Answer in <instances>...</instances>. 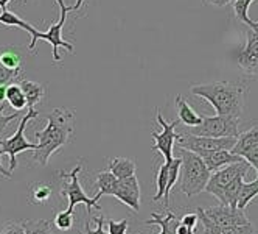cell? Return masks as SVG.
<instances>
[{"mask_svg":"<svg viewBox=\"0 0 258 234\" xmlns=\"http://www.w3.org/2000/svg\"><path fill=\"white\" fill-rule=\"evenodd\" d=\"M75 128V113L69 108H54L47 116V125L34 136L39 141L38 150H34L31 158L39 166H47L53 153L59 152L66 144L70 142Z\"/></svg>","mask_w":258,"mask_h":234,"instance_id":"1","label":"cell"},{"mask_svg":"<svg viewBox=\"0 0 258 234\" xmlns=\"http://www.w3.org/2000/svg\"><path fill=\"white\" fill-rule=\"evenodd\" d=\"M191 94L206 99L219 116L241 117L246 102V87L230 81L193 84Z\"/></svg>","mask_w":258,"mask_h":234,"instance_id":"2","label":"cell"},{"mask_svg":"<svg viewBox=\"0 0 258 234\" xmlns=\"http://www.w3.org/2000/svg\"><path fill=\"white\" fill-rule=\"evenodd\" d=\"M179 156L182 158V166H180V176H179V191L191 199V197L204 192L209 181L212 172L207 167L206 161L202 159V156L180 149L179 150Z\"/></svg>","mask_w":258,"mask_h":234,"instance_id":"3","label":"cell"},{"mask_svg":"<svg viewBox=\"0 0 258 234\" xmlns=\"http://www.w3.org/2000/svg\"><path fill=\"white\" fill-rule=\"evenodd\" d=\"M56 4L59 5V21L54 22L50 25V28L47 31H39V30H34L31 33V42L28 45V50L33 52L34 47H36V42L39 39L42 41H47L51 44V52H53V61L54 63H61L62 58L59 55V47H64L66 50L69 52H73V45L67 41H64L62 38V28H64V24H66V19H67V13L72 11V7H67L64 4V0H56Z\"/></svg>","mask_w":258,"mask_h":234,"instance_id":"4","label":"cell"},{"mask_svg":"<svg viewBox=\"0 0 258 234\" xmlns=\"http://www.w3.org/2000/svg\"><path fill=\"white\" fill-rule=\"evenodd\" d=\"M238 137H209V136H196L191 133H179L177 146L180 149L190 150L199 156L212 153L216 150H232Z\"/></svg>","mask_w":258,"mask_h":234,"instance_id":"5","label":"cell"},{"mask_svg":"<svg viewBox=\"0 0 258 234\" xmlns=\"http://www.w3.org/2000/svg\"><path fill=\"white\" fill-rule=\"evenodd\" d=\"M39 113L34 110V108H28L27 114L22 117L19 127H17L16 133L5 139V141H0V147H2V153L4 155H8L10 156V166H11V170H14L17 167V161H16V155L21 153V152H25V150H38L39 144H33V142H28L27 137H25V128H27V123L38 117Z\"/></svg>","mask_w":258,"mask_h":234,"instance_id":"6","label":"cell"},{"mask_svg":"<svg viewBox=\"0 0 258 234\" xmlns=\"http://www.w3.org/2000/svg\"><path fill=\"white\" fill-rule=\"evenodd\" d=\"M239 117L233 116H219L204 117L201 125L191 127L190 133L196 136H209V137H238L239 131Z\"/></svg>","mask_w":258,"mask_h":234,"instance_id":"7","label":"cell"},{"mask_svg":"<svg viewBox=\"0 0 258 234\" xmlns=\"http://www.w3.org/2000/svg\"><path fill=\"white\" fill-rule=\"evenodd\" d=\"M80 172H81V164H78L72 172H64V170L59 172V176L67 179V183L62 186V191H61V194L66 195L67 200H69L67 211L73 212V208H75L77 205H80V203L86 205L87 214H90V211L94 206L98 211H101V205L95 199H89V197L84 194V191H83V188L80 184Z\"/></svg>","mask_w":258,"mask_h":234,"instance_id":"8","label":"cell"},{"mask_svg":"<svg viewBox=\"0 0 258 234\" xmlns=\"http://www.w3.org/2000/svg\"><path fill=\"white\" fill-rule=\"evenodd\" d=\"M250 167L252 166L247 163V161L243 159V161H239V163H233V164H229L216 172H212L210 181H209L206 191L216 197L226 186H229L232 181H235V179L244 178Z\"/></svg>","mask_w":258,"mask_h":234,"instance_id":"9","label":"cell"},{"mask_svg":"<svg viewBox=\"0 0 258 234\" xmlns=\"http://www.w3.org/2000/svg\"><path fill=\"white\" fill-rule=\"evenodd\" d=\"M157 113V122L162 127V133H151V137L154 139V146L153 150L162 153V156L165 158V161H173V149H174V142L177 141V133L174 131V128L177 127L179 119L173 120L171 123H168L167 120L163 119L162 113L159 111V108L156 110Z\"/></svg>","mask_w":258,"mask_h":234,"instance_id":"10","label":"cell"},{"mask_svg":"<svg viewBox=\"0 0 258 234\" xmlns=\"http://www.w3.org/2000/svg\"><path fill=\"white\" fill-rule=\"evenodd\" d=\"M236 64L246 75L258 77V31L247 30V41L236 53Z\"/></svg>","mask_w":258,"mask_h":234,"instance_id":"11","label":"cell"},{"mask_svg":"<svg viewBox=\"0 0 258 234\" xmlns=\"http://www.w3.org/2000/svg\"><path fill=\"white\" fill-rule=\"evenodd\" d=\"M206 215L219 226H239L250 223L244 214V209L232 208L227 205H219L204 209Z\"/></svg>","mask_w":258,"mask_h":234,"instance_id":"12","label":"cell"},{"mask_svg":"<svg viewBox=\"0 0 258 234\" xmlns=\"http://www.w3.org/2000/svg\"><path fill=\"white\" fill-rule=\"evenodd\" d=\"M112 197H115L123 205L129 206L134 212H139L140 211V184H139L137 176L133 175L124 179H118Z\"/></svg>","mask_w":258,"mask_h":234,"instance_id":"13","label":"cell"},{"mask_svg":"<svg viewBox=\"0 0 258 234\" xmlns=\"http://www.w3.org/2000/svg\"><path fill=\"white\" fill-rule=\"evenodd\" d=\"M196 212L199 215L201 223L204 225L207 234H255L256 232L255 228L252 226V223L239 225V226H219L207 217L204 212V208H198Z\"/></svg>","mask_w":258,"mask_h":234,"instance_id":"14","label":"cell"},{"mask_svg":"<svg viewBox=\"0 0 258 234\" xmlns=\"http://www.w3.org/2000/svg\"><path fill=\"white\" fill-rule=\"evenodd\" d=\"M202 159L206 161V164L210 169V172H216V170L223 169V167H226L229 164L239 163V161H243L244 158L232 153L230 150H216V152H212V153L202 155Z\"/></svg>","mask_w":258,"mask_h":234,"instance_id":"15","label":"cell"},{"mask_svg":"<svg viewBox=\"0 0 258 234\" xmlns=\"http://www.w3.org/2000/svg\"><path fill=\"white\" fill-rule=\"evenodd\" d=\"M174 103H176V108H177L179 122H182L183 125H187V127L191 128V127H198V125H201L202 120H204V117L199 116L182 96H176Z\"/></svg>","mask_w":258,"mask_h":234,"instance_id":"16","label":"cell"},{"mask_svg":"<svg viewBox=\"0 0 258 234\" xmlns=\"http://www.w3.org/2000/svg\"><path fill=\"white\" fill-rule=\"evenodd\" d=\"M117 183H118V178L110 172V170H103L97 175V179H95V184L98 188V192L94 199L98 202L103 195H114L115 192V188H117Z\"/></svg>","mask_w":258,"mask_h":234,"instance_id":"17","label":"cell"},{"mask_svg":"<svg viewBox=\"0 0 258 234\" xmlns=\"http://www.w3.org/2000/svg\"><path fill=\"white\" fill-rule=\"evenodd\" d=\"M0 63L5 67H8L13 72L21 74L22 66H24V58L17 50V47L7 45V47H0Z\"/></svg>","mask_w":258,"mask_h":234,"instance_id":"18","label":"cell"},{"mask_svg":"<svg viewBox=\"0 0 258 234\" xmlns=\"http://www.w3.org/2000/svg\"><path fill=\"white\" fill-rule=\"evenodd\" d=\"M256 147H258V125H253L250 130L238 136L235 147L230 152L241 156L244 152H247L250 149H256Z\"/></svg>","mask_w":258,"mask_h":234,"instance_id":"19","label":"cell"},{"mask_svg":"<svg viewBox=\"0 0 258 234\" xmlns=\"http://www.w3.org/2000/svg\"><path fill=\"white\" fill-rule=\"evenodd\" d=\"M109 170L112 172L118 179H124L136 175V161L129 158H112L109 163Z\"/></svg>","mask_w":258,"mask_h":234,"instance_id":"20","label":"cell"},{"mask_svg":"<svg viewBox=\"0 0 258 234\" xmlns=\"http://www.w3.org/2000/svg\"><path fill=\"white\" fill-rule=\"evenodd\" d=\"M180 220H177L176 214L168 211V214L162 217L157 212H151V220L146 222V225H159L160 226V234H177V226Z\"/></svg>","mask_w":258,"mask_h":234,"instance_id":"21","label":"cell"},{"mask_svg":"<svg viewBox=\"0 0 258 234\" xmlns=\"http://www.w3.org/2000/svg\"><path fill=\"white\" fill-rule=\"evenodd\" d=\"M21 87L27 97L28 102V108H34L38 103H41V100L45 96V87L41 83L36 81H30V80H21Z\"/></svg>","mask_w":258,"mask_h":234,"instance_id":"22","label":"cell"},{"mask_svg":"<svg viewBox=\"0 0 258 234\" xmlns=\"http://www.w3.org/2000/svg\"><path fill=\"white\" fill-rule=\"evenodd\" d=\"M253 0H233V13L239 22H243L253 31H258V22H253L249 17V7L252 5Z\"/></svg>","mask_w":258,"mask_h":234,"instance_id":"23","label":"cell"},{"mask_svg":"<svg viewBox=\"0 0 258 234\" xmlns=\"http://www.w3.org/2000/svg\"><path fill=\"white\" fill-rule=\"evenodd\" d=\"M168 181H170V163L165 161V164H162L157 170L156 175V186H157V192L153 197L154 202H159L162 199H165V194H167L168 189Z\"/></svg>","mask_w":258,"mask_h":234,"instance_id":"24","label":"cell"},{"mask_svg":"<svg viewBox=\"0 0 258 234\" xmlns=\"http://www.w3.org/2000/svg\"><path fill=\"white\" fill-rule=\"evenodd\" d=\"M53 189L47 183H34L30 186V203L33 205H45L51 199Z\"/></svg>","mask_w":258,"mask_h":234,"instance_id":"25","label":"cell"},{"mask_svg":"<svg viewBox=\"0 0 258 234\" xmlns=\"http://www.w3.org/2000/svg\"><path fill=\"white\" fill-rule=\"evenodd\" d=\"M7 102L11 108H14L16 111H22L25 106H28L27 97L22 91L21 84H10L8 92H7Z\"/></svg>","mask_w":258,"mask_h":234,"instance_id":"26","label":"cell"},{"mask_svg":"<svg viewBox=\"0 0 258 234\" xmlns=\"http://www.w3.org/2000/svg\"><path fill=\"white\" fill-rule=\"evenodd\" d=\"M258 195V178L253 179L250 183H244L239 191L238 200H236V208L238 209H246L247 205Z\"/></svg>","mask_w":258,"mask_h":234,"instance_id":"27","label":"cell"},{"mask_svg":"<svg viewBox=\"0 0 258 234\" xmlns=\"http://www.w3.org/2000/svg\"><path fill=\"white\" fill-rule=\"evenodd\" d=\"M0 24H4L7 27H17V28H22L25 31H28L30 34L36 30L33 25H30L28 22L22 21L19 16H17L16 13L10 11V10H5L0 13Z\"/></svg>","mask_w":258,"mask_h":234,"instance_id":"28","label":"cell"},{"mask_svg":"<svg viewBox=\"0 0 258 234\" xmlns=\"http://www.w3.org/2000/svg\"><path fill=\"white\" fill-rule=\"evenodd\" d=\"M25 234H54L48 220H22Z\"/></svg>","mask_w":258,"mask_h":234,"instance_id":"29","label":"cell"},{"mask_svg":"<svg viewBox=\"0 0 258 234\" xmlns=\"http://www.w3.org/2000/svg\"><path fill=\"white\" fill-rule=\"evenodd\" d=\"M53 226L59 229V231H70L73 226V212L61 211L54 215V220H53Z\"/></svg>","mask_w":258,"mask_h":234,"instance_id":"30","label":"cell"},{"mask_svg":"<svg viewBox=\"0 0 258 234\" xmlns=\"http://www.w3.org/2000/svg\"><path fill=\"white\" fill-rule=\"evenodd\" d=\"M0 234H25V228H24L22 222L10 220L4 225L2 229H0Z\"/></svg>","mask_w":258,"mask_h":234,"instance_id":"31","label":"cell"},{"mask_svg":"<svg viewBox=\"0 0 258 234\" xmlns=\"http://www.w3.org/2000/svg\"><path fill=\"white\" fill-rule=\"evenodd\" d=\"M21 74H17V72H13L10 70L8 67H5L2 63H0V84H8L11 83L13 80H17L19 78Z\"/></svg>","mask_w":258,"mask_h":234,"instance_id":"32","label":"cell"},{"mask_svg":"<svg viewBox=\"0 0 258 234\" xmlns=\"http://www.w3.org/2000/svg\"><path fill=\"white\" fill-rule=\"evenodd\" d=\"M107 229H109V234H126V229H127V220H120V222H115V220H109L107 222Z\"/></svg>","mask_w":258,"mask_h":234,"instance_id":"33","label":"cell"},{"mask_svg":"<svg viewBox=\"0 0 258 234\" xmlns=\"http://www.w3.org/2000/svg\"><path fill=\"white\" fill-rule=\"evenodd\" d=\"M5 108H7L5 103H0V131H4L5 127H7V125H8L11 120H14V119H17V117L21 116V113H13V114H10V116H5V114H4Z\"/></svg>","mask_w":258,"mask_h":234,"instance_id":"34","label":"cell"},{"mask_svg":"<svg viewBox=\"0 0 258 234\" xmlns=\"http://www.w3.org/2000/svg\"><path fill=\"white\" fill-rule=\"evenodd\" d=\"M94 222L97 223V228L95 229L90 228V223H86V232H81V234H109V232L104 231V217H103V215L97 217Z\"/></svg>","mask_w":258,"mask_h":234,"instance_id":"35","label":"cell"},{"mask_svg":"<svg viewBox=\"0 0 258 234\" xmlns=\"http://www.w3.org/2000/svg\"><path fill=\"white\" fill-rule=\"evenodd\" d=\"M241 156L247 161V163H249L253 169H256V167H258V147H256V149H250V150L244 152Z\"/></svg>","mask_w":258,"mask_h":234,"instance_id":"36","label":"cell"},{"mask_svg":"<svg viewBox=\"0 0 258 234\" xmlns=\"http://www.w3.org/2000/svg\"><path fill=\"white\" fill-rule=\"evenodd\" d=\"M198 212H188V214H185L183 217L180 219V223H183V225H187V226H190V228H196V222H198Z\"/></svg>","mask_w":258,"mask_h":234,"instance_id":"37","label":"cell"},{"mask_svg":"<svg viewBox=\"0 0 258 234\" xmlns=\"http://www.w3.org/2000/svg\"><path fill=\"white\" fill-rule=\"evenodd\" d=\"M196 232V228H190L183 223H179L177 226V234H195Z\"/></svg>","mask_w":258,"mask_h":234,"instance_id":"38","label":"cell"},{"mask_svg":"<svg viewBox=\"0 0 258 234\" xmlns=\"http://www.w3.org/2000/svg\"><path fill=\"white\" fill-rule=\"evenodd\" d=\"M206 4H210L215 7H226L229 4H233V0H206Z\"/></svg>","mask_w":258,"mask_h":234,"instance_id":"39","label":"cell"},{"mask_svg":"<svg viewBox=\"0 0 258 234\" xmlns=\"http://www.w3.org/2000/svg\"><path fill=\"white\" fill-rule=\"evenodd\" d=\"M7 92H8V84H0V103L7 102Z\"/></svg>","mask_w":258,"mask_h":234,"instance_id":"40","label":"cell"},{"mask_svg":"<svg viewBox=\"0 0 258 234\" xmlns=\"http://www.w3.org/2000/svg\"><path fill=\"white\" fill-rule=\"evenodd\" d=\"M2 150H0V175H4L5 178H11V170H7L2 164Z\"/></svg>","mask_w":258,"mask_h":234,"instance_id":"41","label":"cell"},{"mask_svg":"<svg viewBox=\"0 0 258 234\" xmlns=\"http://www.w3.org/2000/svg\"><path fill=\"white\" fill-rule=\"evenodd\" d=\"M84 4V0H77V4L72 7V11H77L78 8H81V5Z\"/></svg>","mask_w":258,"mask_h":234,"instance_id":"42","label":"cell"},{"mask_svg":"<svg viewBox=\"0 0 258 234\" xmlns=\"http://www.w3.org/2000/svg\"><path fill=\"white\" fill-rule=\"evenodd\" d=\"M11 2V0H0V8H2V11L7 10V5Z\"/></svg>","mask_w":258,"mask_h":234,"instance_id":"43","label":"cell"},{"mask_svg":"<svg viewBox=\"0 0 258 234\" xmlns=\"http://www.w3.org/2000/svg\"><path fill=\"white\" fill-rule=\"evenodd\" d=\"M255 170H256V173H258V167H256V169H255Z\"/></svg>","mask_w":258,"mask_h":234,"instance_id":"44","label":"cell"}]
</instances>
